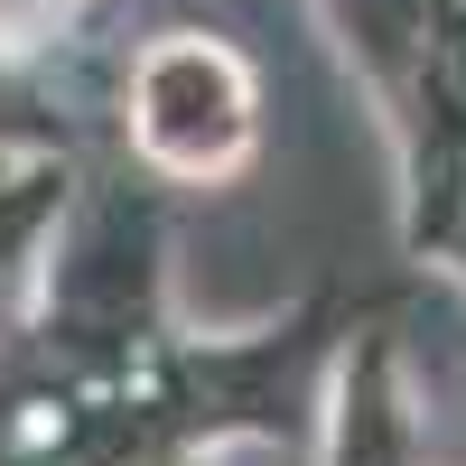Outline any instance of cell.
<instances>
[{
  "mask_svg": "<svg viewBox=\"0 0 466 466\" xmlns=\"http://www.w3.org/2000/svg\"><path fill=\"white\" fill-rule=\"evenodd\" d=\"M131 131L159 168L177 177H206V168H233L252 140V85L243 66L206 37H168V47L140 56V85H131Z\"/></svg>",
  "mask_w": 466,
  "mask_h": 466,
  "instance_id": "1",
  "label": "cell"
}]
</instances>
